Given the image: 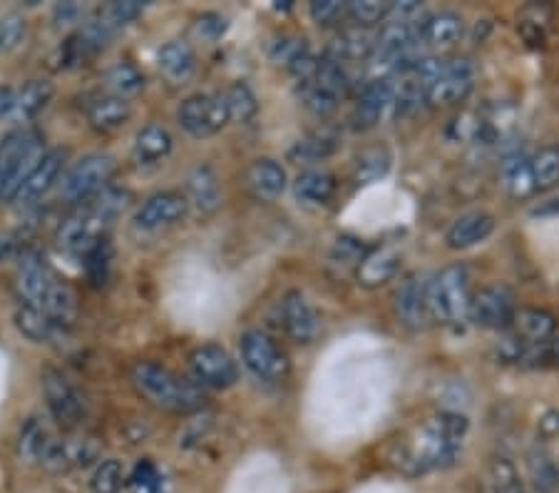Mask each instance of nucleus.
<instances>
[{
  "label": "nucleus",
  "mask_w": 559,
  "mask_h": 493,
  "mask_svg": "<svg viewBox=\"0 0 559 493\" xmlns=\"http://www.w3.org/2000/svg\"><path fill=\"white\" fill-rule=\"evenodd\" d=\"M66 160H68V152L60 150V148L45 152L40 165L33 169L28 183H25L23 190L17 192L15 202L21 204V208H31V204L40 202L43 197L52 190V185L58 183L62 167H66Z\"/></svg>",
  "instance_id": "6ab92c4d"
},
{
  "label": "nucleus",
  "mask_w": 559,
  "mask_h": 493,
  "mask_svg": "<svg viewBox=\"0 0 559 493\" xmlns=\"http://www.w3.org/2000/svg\"><path fill=\"white\" fill-rule=\"evenodd\" d=\"M475 66L467 58H450L440 62L438 75L432 78L428 90V105H457L463 103L475 87Z\"/></svg>",
  "instance_id": "9d476101"
},
{
  "label": "nucleus",
  "mask_w": 559,
  "mask_h": 493,
  "mask_svg": "<svg viewBox=\"0 0 559 493\" xmlns=\"http://www.w3.org/2000/svg\"><path fill=\"white\" fill-rule=\"evenodd\" d=\"M224 103H227L229 120L234 122H249L259 110L257 95L251 93L247 83H234L229 90H224Z\"/></svg>",
  "instance_id": "4c0bfd02"
},
{
  "label": "nucleus",
  "mask_w": 559,
  "mask_h": 493,
  "mask_svg": "<svg viewBox=\"0 0 559 493\" xmlns=\"http://www.w3.org/2000/svg\"><path fill=\"white\" fill-rule=\"evenodd\" d=\"M401 269V253L395 247H376V249H368V255L360 267L356 269V277H358V284L368 286V290H373V286H381L385 282H391L395 274H399Z\"/></svg>",
  "instance_id": "412c9836"
},
{
  "label": "nucleus",
  "mask_w": 559,
  "mask_h": 493,
  "mask_svg": "<svg viewBox=\"0 0 559 493\" xmlns=\"http://www.w3.org/2000/svg\"><path fill=\"white\" fill-rule=\"evenodd\" d=\"M45 157V138L38 128H17L0 142V202H15L33 169Z\"/></svg>",
  "instance_id": "20e7f679"
},
{
  "label": "nucleus",
  "mask_w": 559,
  "mask_h": 493,
  "mask_svg": "<svg viewBox=\"0 0 559 493\" xmlns=\"http://www.w3.org/2000/svg\"><path fill=\"white\" fill-rule=\"evenodd\" d=\"M495 230V218L488 212H467L453 222L448 230L445 242L450 249H467L488 239Z\"/></svg>",
  "instance_id": "5701e85b"
},
{
  "label": "nucleus",
  "mask_w": 559,
  "mask_h": 493,
  "mask_svg": "<svg viewBox=\"0 0 559 493\" xmlns=\"http://www.w3.org/2000/svg\"><path fill=\"white\" fill-rule=\"evenodd\" d=\"M15 294L17 304H28V307L48 314L62 331L75 325L78 294L38 249H23L17 255Z\"/></svg>",
  "instance_id": "f03ea898"
},
{
  "label": "nucleus",
  "mask_w": 559,
  "mask_h": 493,
  "mask_svg": "<svg viewBox=\"0 0 559 493\" xmlns=\"http://www.w3.org/2000/svg\"><path fill=\"white\" fill-rule=\"evenodd\" d=\"M467 432H471L467 416L457 414V411H443V414L432 416L418 426L408 442L399 446L393 461L405 477L413 479L443 471L455 463Z\"/></svg>",
  "instance_id": "f257e3e1"
},
{
  "label": "nucleus",
  "mask_w": 559,
  "mask_h": 493,
  "mask_svg": "<svg viewBox=\"0 0 559 493\" xmlns=\"http://www.w3.org/2000/svg\"><path fill=\"white\" fill-rule=\"evenodd\" d=\"M130 483L138 491H142V493H157V491H162L159 471H157V466L152 463V461H140L138 466H134Z\"/></svg>",
  "instance_id": "8fccbe9b"
},
{
  "label": "nucleus",
  "mask_w": 559,
  "mask_h": 493,
  "mask_svg": "<svg viewBox=\"0 0 559 493\" xmlns=\"http://www.w3.org/2000/svg\"><path fill=\"white\" fill-rule=\"evenodd\" d=\"M304 56H309V45H306L304 38H296V35H282V38L272 45V60L278 62V66L292 68L294 62H299Z\"/></svg>",
  "instance_id": "49530a36"
},
{
  "label": "nucleus",
  "mask_w": 559,
  "mask_h": 493,
  "mask_svg": "<svg viewBox=\"0 0 559 493\" xmlns=\"http://www.w3.org/2000/svg\"><path fill=\"white\" fill-rule=\"evenodd\" d=\"M530 473L532 481L539 491H552L559 486V471L552 463V459L545 454H532L530 456Z\"/></svg>",
  "instance_id": "de8ad7c7"
},
{
  "label": "nucleus",
  "mask_w": 559,
  "mask_h": 493,
  "mask_svg": "<svg viewBox=\"0 0 559 493\" xmlns=\"http://www.w3.org/2000/svg\"><path fill=\"white\" fill-rule=\"evenodd\" d=\"M348 93V75L344 70V62L323 56L319 60V70L311 80L299 83L301 103L309 107L313 115H331L336 110L338 103L344 101Z\"/></svg>",
  "instance_id": "0eeeda50"
},
{
  "label": "nucleus",
  "mask_w": 559,
  "mask_h": 493,
  "mask_svg": "<svg viewBox=\"0 0 559 493\" xmlns=\"http://www.w3.org/2000/svg\"><path fill=\"white\" fill-rule=\"evenodd\" d=\"M465 33L463 17L453 11H443L436 15H428L426 25H423V45L426 48H450V45L460 43Z\"/></svg>",
  "instance_id": "a878e982"
},
{
  "label": "nucleus",
  "mask_w": 559,
  "mask_h": 493,
  "mask_svg": "<svg viewBox=\"0 0 559 493\" xmlns=\"http://www.w3.org/2000/svg\"><path fill=\"white\" fill-rule=\"evenodd\" d=\"M282 321L286 334L296 344H311L321 331V317L313 309V304L304 297L299 290L288 292L282 302Z\"/></svg>",
  "instance_id": "dca6fc26"
},
{
  "label": "nucleus",
  "mask_w": 559,
  "mask_h": 493,
  "mask_svg": "<svg viewBox=\"0 0 559 493\" xmlns=\"http://www.w3.org/2000/svg\"><path fill=\"white\" fill-rule=\"evenodd\" d=\"M502 175H504V185L512 197H530L535 190V179H532V167H530V157L525 155H512L504 160L502 165Z\"/></svg>",
  "instance_id": "72a5a7b5"
},
{
  "label": "nucleus",
  "mask_w": 559,
  "mask_h": 493,
  "mask_svg": "<svg viewBox=\"0 0 559 493\" xmlns=\"http://www.w3.org/2000/svg\"><path fill=\"white\" fill-rule=\"evenodd\" d=\"M15 105V87H0V120L11 118Z\"/></svg>",
  "instance_id": "864d4df0"
},
{
  "label": "nucleus",
  "mask_w": 559,
  "mask_h": 493,
  "mask_svg": "<svg viewBox=\"0 0 559 493\" xmlns=\"http://www.w3.org/2000/svg\"><path fill=\"white\" fill-rule=\"evenodd\" d=\"M173 134L165 128V125H144V128L138 132V138H134V148H132V155L138 160L140 165H152V163H159V160H165L169 152H173Z\"/></svg>",
  "instance_id": "b1692460"
},
{
  "label": "nucleus",
  "mask_w": 559,
  "mask_h": 493,
  "mask_svg": "<svg viewBox=\"0 0 559 493\" xmlns=\"http://www.w3.org/2000/svg\"><path fill=\"white\" fill-rule=\"evenodd\" d=\"M368 255V247L356 237H338L331 249V265L341 269H358Z\"/></svg>",
  "instance_id": "79ce46f5"
},
{
  "label": "nucleus",
  "mask_w": 559,
  "mask_h": 493,
  "mask_svg": "<svg viewBox=\"0 0 559 493\" xmlns=\"http://www.w3.org/2000/svg\"><path fill=\"white\" fill-rule=\"evenodd\" d=\"M107 85H110L112 95L128 101L130 95H138L144 87V75L132 62H117V66L110 68V73H107Z\"/></svg>",
  "instance_id": "58836bf2"
},
{
  "label": "nucleus",
  "mask_w": 559,
  "mask_h": 493,
  "mask_svg": "<svg viewBox=\"0 0 559 493\" xmlns=\"http://www.w3.org/2000/svg\"><path fill=\"white\" fill-rule=\"evenodd\" d=\"M430 280L428 274H411L395 292V312L405 327L423 329L432 319L430 314Z\"/></svg>",
  "instance_id": "2eb2a0df"
},
{
  "label": "nucleus",
  "mask_w": 559,
  "mask_h": 493,
  "mask_svg": "<svg viewBox=\"0 0 559 493\" xmlns=\"http://www.w3.org/2000/svg\"><path fill=\"white\" fill-rule=\"evenodd\" d=\"M43 394L52 419L62 429H75L85 416V399L66 374L58 369L43 372Z\"/></svg>",
  "instance_id": "f8f14e48"
},
{
  "label": "nucleus",
  "mask_w": 559,
  "mask_h": 493,
  "mask_svg": "<svg viewBox=\"0 0 559 493\" xmlns=\"http://www.w3.org/2000/svg\"><path fill=\"white\" fill-rule=\"evenodd\" d=\"M115 169V157L105 155V152H95V155L78 160V163L68 169V175L62 177L60 195L72 204H85L103 190H107Z\"/></svg>",
  "instance_id": "423d86ee"
},
{
  "label": "nucleus",
  "mask_w": 559,
  "mask_h": 493,
  "mask_svg": "<svg viewBox=\"0 0 559 493\" xmlns=\"http://www.w3.org/2000/svg\"><path fill=\"white\" fill-rule=\"evenodd\" d=\"M336 138L331 132H313L292 148V160L296 163H319V160L333 155L336 150Z\"/></svg>",
  "instance_id": "c9c22d12"
},
{
  "label": "nucleus",
  "mask_w": 559,
  "mask_h": 493,
  "mask_svg": "<svg viewBox=\"0 0 559 493\" xmlns=\"http://www.w3.org/2000/svg\"><path fill=\"white\" fill-rule=\"evenodd\" d=\"M391 165H393V155L388 148L376 145V148L364 150L356 157V169H354L356 185H371L376 179L385 177Z\"/></svg>",
  "instance_id": "2f4dec72"
},
{
  "label": "nucleus",
  "mask_w": 559,
  "mask_h": 493,
  "mask_svg": "<svg viewBox=\"0 0 559 493\" xmlns=\"http://www.w3.org/2000/svg\"><path fill=\"white\" fill-rule=\"evenodd\" d=\"M539 429H543L547 436L559 434V414H557V411H549V414L543 421H539Z\"/></svg>",
  "instance_id": "5fc2aeb1"
},
{
  "label": "nucleus",
  "mask_w": 559,
  "mask_h": 493,
  "mask_svg": "<svg viewBox=\"0 0 559 493\" xmlns=\"http://www.w3.org/2000/svg\"><path fill=\"white\" fill-rule=\"evenodd\" d=\"M142 13H144V3H140V0H115V3H107L105 8L97 11L100 21L110 25L115 33L122 31L124 25L138 21Z\"/></svg>",
  "instance_id": "a19ab883"
},
{
  "label": "nucleus",
  "mask_w": 559,
  "mask_h": 493,
  "mask_svg": "<svg viewBox=\"0 0 559 493\" xmlns=\"http://www.w3.org/2000/svg\"><path fill=\"white\" fill-rule=\"evenodd\" d=\"M388 110H393V80L378 78L360 93L354 115H350V125H354V130H371L383 120Z\"/></svg>",
  "instance_id": "a211bd4d"
},
{
  "label": "nucleus",
  "mask_w": 559,
  "mask_h": 493,
  "mask_svg": "<svg viewBox=\"0 0 559 493\" xmlns=\"http://www.w3.org/2000/svg\"><path fill=\"white\" fill-rule=\"evenodd\" d=\"M471 274L465 265H450L430 280V314L443 325H460L471 314Z\"/></svg>",
  "instance_id": "39448f33"
},
{
  "label": "nucleus",
  "mask_w": 559,
  "mask_h": 493,
  "mask_svg": "<svg viewBox=\"0 0 559 493\" xmlns=\"http://www.w3.org/2000/svg\"><path fill=\"white\" fill-rule=\"evenodd\" d=\"M157 66L169 83L185 85L187 80H192L197 70V56L192 45L185 40H169L157 52Z\"/></svg>",
  "instance_id": "4be33fe9"
},
{
  "label": "nucleus",
  "mask_w": 559,
  "mask_h": 493,
  "mask_svg": "<svg viewBox=\"0 0 559 493\" xmlns=\"http://www.w3.org/2000/svg\"><path fill=\"white\" fill-rule=\"evenodd\" d=\"M532 179H535V190L547 192L559 185V148L539 150L535 157H530Z\"/></svg>",
  "instance_id": "f704fd0d"
},
{
  "label": "nucleus",
  "mask_w": 559,
  "mask_h": 493,
  "mask_svg": "<svg viewBox=\"0 0 559 493\" xmlns=\"http://www.w3.org/2000/svg\"><path fill=\"white\" fill-rule=\"evenodd\" d=\"M132 384L155 407L177 411V414H197L206 407V394L200 384L182 379L157 362L134 364Z\"/></svg>",
  "instance_id": "7ed1b4c3"
},
{
  "label": "nucleus",
  "mask_w": 559,
  "mask_h": 493,
  "mask_svg": "<svg viewBox=\"0 0 559 493\" xmlns=\"http://www.w3.org/2000/svg\"><path fill=\"white\" fill-rule=\"evenodd\" d=\"M187 190H189V200L197 204V210L212 212L219 208L222 192H219V183H216V175L212 167H206V165L197 167L187 179Z\"/></svg>",
  "instance_id": "c756f323"
},
{
  "label": "nucleus",
  "mask_w": 559,
  "mask_h": 493,
  "mask_svg": "<svg viewBox=\"0 0 559 493\" xmlns=\"http://www.w3.org/2000/svg\"><path fill=\"white\" fill-rule=\"evenodd\" d=\"M189 366H192L194 379L200 387L210 389H229L239 382V366L227 349L219 344H202L197 347L192 356H189Z\"/></svg>",
  "instance_id": "ddd939ff"
},
{
  "label": "nucleus",
  "mask_w": 559,
  "mask_h": 493,
  "mask_svg": "<svg viewBox=\"0 0 559 493\" xmlns=\"http://www.w3.org/2000/svg\"><path fill=\"white\" fill-rule=\"evenodd\" d=\"M25 35H28V23L23 15L8 13L0 17V56L15 50L25 40Z\"/></svg>",
  "instance_id": "c03bdc74"
},
{
  "label": "nucleus",
  "mask_w": 559,
  "mask_h": 493,
  "mask_svg": "<svg viewBox=\"0 0 559 493\" xmlns=\"http://www.w3.org/2000/svg\"><path fill=\"white\" fill-rule=\"evenodd\" d=\"M80 15H83V8L78 3H62L56 8V21L58 25H68V23H78Z\"/></svg>",
  "instance_id": "603ef678"
},
{
  "label": "nucleus",
  "mask_w": 559,
  "mask_h": 493,
  "mask_svg": "<svg viewBox=\"0 0 559 493\" xmlns=\"http://www.w3.org/2000/svg\"><path fill=\"white\" fill-rule=\"evenodd\" d=\"M83 262H85L87 280L93 282L95 286H103L107 282V277H110V267H112L110 237L103 239V242H97V245L83 257Z\"/></svg>",
  "instance_id": "ea45409f"
},
{
  "label": "nucleus",
  "mask_w": 559,
  "mask_h": 493,
  "mask_svg": "<svg viewBox=\"0 0 559 493\" xmlns=\"http://www.w3.org/2000/svg\"><path fill=\"white\" fill-rule=\"evenodd\" d=\"M518 366L522 369H559V334L527 347L520 354Z\"/></svg>",
  "instance_id": "e433bc0d"
},
{
  "label": "nucleus",
  "mask_w": 559,
  "mask_h": 493,
  "mask_svg": "<svg viewBox=\"0 0 559 493\" xmlns=\"http://www.w3.org/2000/svg\"><path fill=\"white\" fill-rule=\"evenodd\" d=\"M189 210V197L177 190H165L155 192L144 200L138 212H134V227L144 232H157L165 227H173V224L182 222Z\"/></svg>",
  "instance_id": "4468645a"
},
{
  "label": "nucleus",
  "mask_w": 559,
  "mask_h": 493,
  "mask_svg": "<svg viewBox=\"0 0 559 493\" xmlns=\"http://www.w3.org/2000/svg\"><path fill=\"white\" fill-rule=\"evenodd\" d=\"M249 192L261 202H274L286 190V169L272 157H259L247 169Z\"/></svg>",
  "instance_id": "aec40b11"
},
{
  "label": "nucleus",
  "mask_w": 559,
  "mask_h": 493,
  "mask_svg": "<svg viewBox=\"0 0 559 493\" xmlns=\"http://www.w3.org/2000/svg\"><path fill=\"white\" fill-rule=\"evenodd\" d=\"M122 481H124L122 463L117 459H105L95 469L90 486H93V493H120Z\"/></svg>",
  "instance_id": "37998d69"
},
{
  "label": "nucleus",
  "mask_w": 559,
  "mask_h": 493,
  "mask_svg": "<svg viewBox=\"0 0 559 493\" xmlns=\"http://www.w3.org/2000/svg\"><path fill=\"white\" fill-rule=\"evenodd\" d=\"M336 192V177L326 169H306L294 183L296 200L304 204H329Z\"/></svg>",
  "instance_id": "c85d7f7f"
},
{
  "label": "nucleus",
  "mask_w": 559,
  "mask_h": 493,
  "mask_svg": "<svg viewBox=\"0 0 559 493\" xmlns=\"http://www.w3.org/2000/svg\"><path fill=\"white\" fill-rule=\"evenodd\" d=\"M376 38H378V35H371L368 31H360V28L346 31L331 43L326 56L333 58V60H338V62L368 58V56H373V50H376Z\"/></svg>",
  "instance_id": "7c9ffc66"
},
{
  "label": "nucleus",
  "mask_w": 559,
  "mask_h": 493,
  "mask_svg": "<svg viewBox=\"0 0 559 493\" xmlns=\"http://www.w3.org/2000/svg\"><path fill=\"white\" fill-rule=\"evenodd\" d=\"M498 493H525V489H522L520 483H515V481H508V483H502Z\"/></svg>",
  "instance_id": "6e6d98bb"
},
{
  "label": "nucleus",
  "mask_w": 559,
  "mask_h": 493,
  "mask_svg": "<svg viewBox=\"0 0 559 493\" xmlns=\"http://www.w3.org/2000/svg\"><path fill=\"white\" fill-rule=\"evenodd\" d=\"M388 11H391V3H378V0H354L348 3V17L358 23V28L364 25H376L388 17Z\"/></svg>",
  "instance_id": "a18cd8bd"
},
{
  "label": "nucleus",
  "mask_w": 559,
  "mask_h": 493,
  "mask_svg": "<svg viewBox=\"0 0 559 493\" xmlns=\"http://www.w3.org/2000/svg\"><path fill=\"white\" fill-rule=\"evenodd\" d=\"M177 120L192 138H210L229 122V110L224 95H192L179 105Z\"/></svg>",
  "instance_id": "9b49d317"
},
{
  "label": "nucleus",
  "mask_w": 559,
  "mask_h": 493,
  "mask_svg": "<svg viewBox=\"0 0 559 493\" xmlns=\"http://www.w3.org/2000/svg\"><path fill=\"white\" fill-rule=\"evenodd\" d=\"M52 95H56V87H52L50 80H31V83L17 87L11 120H15V122L33 120L35 115L48 107Z\"/></svg>",
  "instance_id": "393cba45"
},
{
  "label": "nucleus",
  "mask_w": 559,
  "mask_h": 493,
  "mask_svg": "<svg viewBox=\"0 0 559 493\" xmlns=\"http://www.w3.org/2000/svg\"><path fill=\"white\" fill-rule=\"evenodd\" d=\"M346 15H348V3H338V0H316V3H311L313 23L323 25V28L336 25L341 17Z\"/></svg>",
  "instance_id": "09e8293b"
},
{
  "label": "nucleus",
  "mask_w": 559,
  "mask_h": 493,
  "mask_svg": "<svg viewBox=\"0 0 559 493\" xmlns=\"http://www.w3.org/2000/svg\"><path fill=\"white\" fill-rule=\"evenodd\" d=\"M224 31H227V17H222L219 13H204L200 21H197V33L206 40L222 38Z\"/></svg>",
  "instance_id": "3c124183"
},
{
  "label": "nucleus",
  "mask_w": 559,
  "mask_h": 493,
  "mask_svg": "<svg viewBox=\"0 0 559 493\" xmlns=\"http://www.w3.org/2000/svg\"><path fill=\"white\" fill-rule=\"evenodd\" d=\"M515 314H518L515 292H512L508 284L498 282V284L483 286L480 292L473 294L471 314H467V319H471L473 325L480 329L508 331L512 319H515Z\"/></svg>",
  "instance_id": "1a4fd4ad"
},
{
  "label": "nucleus",
  "mask_w": 559,
  "mask_h": 493,
  "mask_svg": "<svg viewBox=\"0 0 559 493\" xmlns=\"http://www.w3.org/2000/svg\"><path fill=\"white\" fill-rule=\"evenodd\" d=\"M239 349H241V362H245L247 369L261 382H284L288 372H292L286 352L266 334V331L261 329L245 331Z\"/></svg>",
  "instance_id": "6e6552de"
},
{
  "label": "nucleus",
  "mask_w": 559,
  "mask_h": 493,
  "mask_svg": "<svg viewBox=\"0 0 559 493\" xmlns=\"http://www.w3.org/2000/svg\"><path fill=\"white\" fill-rule=\"evenodd\" d=\"M50 444H52V436L48 429H45L38 419H31L28 424L21 429V438H17V454H21V459L28 463H35V461L43 463Z\"/></svg>",
  "instance_id": "473e14b6"
},
{
  "label": "nucleus",
  "mask_w": 559,
  "mask_h": 493,
  "mask_svg": "<svg viewBox=\"0 0 559 493\" xmlns=\"http://www.w3.org/2000/svg\"><path fill=\"white\" fill-rule=\"evenodd\" d=\"M132 107L124 97L105 95L87 107V120L97 132H112L130 120Z\"/></svg>",
  "instance_id": "bb28decb"
},
{
  "label": "nucleus",
  "mask_w": 559,
  "mask_h": 493,
  "mask_svg": "<svg viewBox=\"0 0 559 493\" xmlns=\"http://www.w3.org/2000/svg\"><path fill=\"white\" fill-rule=\"evenodd\" d=\"M15 327L25 339H31V342H35V344L56 342L58 337L66 334V331H62L56 321L48 317V314H43L35 307H28V304H17Z\"/></svg>",
  "instance_id": "cd10ccee"
},
{
  "label": "nucleus",
  "mask_w": 559,
  "mask_h": 493,
  "mask_svg": "<svg viewBox=\"0 0 559 493\" xmlns=\"http://www.w3.org/2000/svg\"><path fill=\"white\" fill-rule=\"evenodd\" d=\"M100 456V442L95 436H66V438H52V444L45 454L43 463L50 466L56 471L80 469V466L93 463Z\"/></svg>",
  "instance_id": "f3484780"
}]
</instances>
